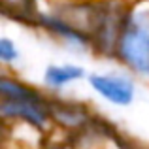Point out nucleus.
Masks as SVG:
<instances>
[{"label": "nucleus", "mask_w": 149, "mask_h": 149, "mask_svg": "<svg viewBox=\"0 0 149 149\" xmlns=\"http://www.w3.org/2000/svg\"><path fill=\"white\" fill-rule=\"evenodd\" d=\"M38 21L44 30H47L49 34H53L57 40H61L62 45H66L72 51H87L93 49V38L89 32H85L83 29H79L77 25H74L72 21L61 15L58 11H40L38 13Z\"/></svg>", "instance_id": "4"}, {"label": "nucleus", "mask_w": 149, "mask_h": 149, "mask_svg": "<svg viewBox=\"0 0 149 149\" xmlns=\"http://www.w3.org/2000/svg\"><path fill=\"white\" fill-rule=\"evenodd\" d=\"M21 51L10 36H0V61L4 66H11L19 61Z\"/></svg>", "instance_id": "8"}, {"label": "nucleus", "mask_w": 149, "mask_h": 149, "mask_svg": "<svg viewBox=\"0 0 149 149\" xmlns=\"http://www.w3.org/2000/svg\"><path fill=\"white\" fill-rule=\"evenodd\" d=\"M49 111L51 119L64 128H81L89 123V117H91L89 111L85 109V106L70 100L49 102Z\"/></svg>", "instance_id": "6"}, {"label": "nucleus", "mask_w": 149, "mask_h": 149, "mask_svg": "<svg viewBox=\"0 0 149 149\" xmlns=\"http://www.w3.org/2000/svg\"><path fill=\"white\" fill-rule=\"evenodd\" d=\"M113 57L128 72L149 81V0L127 8Z\"/></svg>", "instance_id": "1"}, {"label": "nucleus", "mask_w": 149, "mask_h": 149, "mask_svg": "<svg viewBox=\"0 0 149 149\" xmlns=\"http://www.w3.org/2000/svg\"><path fill=\"white\" fill-rule=\"evenodd\" d=\"M0 95L2 98H42V95L34 87L23 83L15 76L4 72L0 76Z\"/></svg>", "instance_id": "7"}, {"label": "nucleus", "mask_w": 149, "mask_h": 149, "mask_svg": "<svg viewBox=\"0 0 149 149\" xmlns=\"http://www.w3.org/2000/svg\"><path fill=\"white\" fill-rule=\"evenodd\" d=\"M0 115L4 123H26L38 130H47L51 125L49 102L42 98H2Z\"/></svg>", "instance_id": "3"}, {"label": "nucleus", "mask_w": 149, "mask_h": 149, "mask_svg": "<svg viewBox=\"0 0 149 149\" xmlns=\"http://www.w3.org/2000/svg\"><path fill=\"white\" fill-rule=\"evenodd\" d=\"M87 83L98 98L117 108H128L136 98V83L127 74L93 72L87 76Z\"/></svg>", "instance_id": "2"}, {"label": "nucleus", "mask_w": 149, "mask_h": 149, "mask_svg": "<svg viewBox=\"0 0 149 149\" xmlns=\"http://www.w3.org/2000/svg\"><path fill=\"white\" fill-rule=\"evenodd\" d=\"M87 76L89 74L85 72V68L81 64H70V62H64V64H47L44 74H42V81L51 91H62L64 87L76 83V81H81Z\"/></svg>", "instance_id": "5"}]
</instances>
